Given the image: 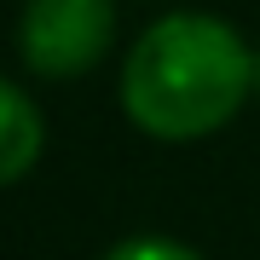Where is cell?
I'll use <instances>...</instances> for the list:
<instances>
[{"mask_svg": "<svg viewBox=\"0 0 260 260\" xmlns=\"http://www.w3.org/2000/svg\"><path fill=\"white\" fill-rule=\"evenodd\" d=\"M104 260H203V254H197L191 243H174V237H127Z\"/></svg>", "mask_w": 260, "mask_h": 260, "instance_id": "4", "label": "cell"}, {"mask_svg": "<svg viewBox=\"0 0 260 260\" xmlns=\"http://www.w3.org/2000/svg\"><path fill=\"white\" fill-rule=\"evenodd\" d=\"M254 93V52L214 12H168L121 64V110L145 139L191 145L220 133Z\"/></svg>", "mask_w": 260, "mask_h": 260, "instance_id": "1", "label": "cell"}, {"mask_svg": "<svg viewBox=\"0 0 260 260\" xmlns=\"http://www.w3.org/2000/svg\"><path fill=\"white\" fill-rule=\"evenodd\" d=\"M41 150H47V116H41V104L18 81L0 75V191L35 174Z\"/></svg>", "mask_w": 260, "mask_h": 260, "instance_id": "3", "label": "cell"}, {"mask_svg": "<svg viewBox=\"0 0 260 260\" xmlns=\"http://www.w3.org/2000/svg\"><path fill=\"white\" fill-rule=\"evenodd\" d=\"M254 99H260V52H254Z\"/></svg>", "mask_w": 260, "mask_h": 260, "instance_id": "5", "label": "cell"}, {"mask_svg": "<svg viewBox=\"0 0 260 260\" xmlns=\"http://www.w3.org/2000/svg\"><path fill=\"white\" fill-rule=\"evenodd\" d=\"M116 47V0H23L18 58L47 81H75Z\"/></svg>", "mask_w": 260, "mask_h": 260, "instance_id": "2", "label": "cell"}]
</instances>
